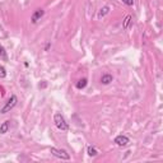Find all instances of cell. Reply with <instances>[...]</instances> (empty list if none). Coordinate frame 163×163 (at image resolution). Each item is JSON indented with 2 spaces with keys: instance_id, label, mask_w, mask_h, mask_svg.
Wrapping results in <instances>:
<instances>
[{
  "instance_id": "6da1fadb",
  "label": "cell",
  "mask_w": 163,
  "mask_h": 163,
  "mask_svg": "<svg viewBox=\"0 0 163 163\" xmlns=\"http://www.w3.org/2000/svg\"><path fill=\"white\" fill-rule=\"evenodd\" d=\"M54 121H55V125L57 129H60V130H68L69 129V125H68V122L65 121V118L64 116L61 114H55V116H54Z\"/></svg>"
},
{
  "instance_id": "7a4b0ae2",
  "label": "cell",
  "mask_w": 163,
  "mask_h": 163,
  "mask_svg": "<svg viewBox=\"0 0 163 163\" xmlns=\"http://www.w3.org/2000/svg\"><path fill=\"white\" fill-rule=\"evenodd\" d=\"M17 102H18V98H17V96H10V98L8 99V102L5 103V106L0 110V112L1 114H7V112H9L10 110H13L16 107Z\"/></svg>"
},
{
  "instance_id": "3957f363",
  "label": "cell",
  "mask_w": 163,
  "mask_h": 163,
  "mask_svg": "<svg viewBox=\"0 0 163 163\" xmlns=\"http://www.w3.org/2000/svg\"><path fill=\"white\" fill-rule=\"evenodd\" d=\"M52 156L57 157V158H61V159H70V154L66 152L65 149H57V148H51L50 149Z\"/></svg>"
},
{
  "instance_id": "277c9868",
  "label": "cell",
  "mask_w": 163,
  "mask_h": 163,
  "mask_svg": "<svg viewBox=\"0 0 163 163\" xmlns=\"http://www.w3.org/2000/svg\"><path fill=\"white\" fill-rule=\"evenodd\" d=\"M129 138L126 135H118L115 138V143H116L118 147H125V145L129 144Z\"/></svg>"
},
{
  "instance_id": "5b68a950",
  "label": "cell",
  "mask_w": 163,
  "mask_h": 163,
  "mask_svg": "<svg viewBox=\"0 0 163 163\" xmlns=\"http://www.w3.org/2000/svg\"><path fill=\"white\" fill-rule=\"evenodd\" d=\"M43 14H45V10H43V9H37L33 14H32V18H31L32 23H37L38 20L43 17Z\"/></svg>"
},
{
  "instance_id": "8992f818",
  "label": "cell",
  "mask_w": 163,
  "mask_h": 163,
  "mask_svg": "<svg viewBox=\"0 0 163 163\" xmlns=\"http://www.w3.org/2000/svg\"><path fill=\"white\" fill-rule=\"evenodd\" d=\"M112 80H114V76L111 74H103L102 78H101V83L102 84H110Z\"/></svg>"
},
{
  "instance_id": "52a82bcc",
  "label": "cell",
  "mask_w": 163,
  "mask_h": 163,
  "mask_svg": "<svg viewBox=\"0 0 163 163\" xmlns=\"http://www.w3.org/2000/svg\"><path fill=\"white\" fill-rule=\"evenodd\" d=\"M9 130V121H4V122L0 125V134H5Z\"/></svg>"
},
{
  "instance_id": "ba28073f",
  "label": "cell",
  "mask_w": 163,
  "mask_h": 163,
  "mask_svg": "<svg viewBox=\"0 0 163 163\" xmlns=\"http://www.w3.org/2000/svg\"><path fill=\"white\" fill-rule=\"evenodd\" d=\"M110 13V7L108 5H105L103 8H101L99 11H98V17L99 18H102V17H105L106 14H108Z\"/></svg>"
},
{
  "instance_id": "9c48e42d",
  "label": "cell",
  "mask_w": 163,
  "mask_h": 163,
  "mask_svg": "<svg viewBox=\"0 0 163 163\" xmlns=\"http://www.w3.org/2000/svg\"><path fill=\"white\" fill-rule=\"evenodd\" d=\"M87 84H88L87 78H83L80 80H78V83H76V88H78V89H83V88L87 87Z\"/></svg>"
},
{
  "instance_id": "30bf717a",
  "label": "cell",
  "mask_w": 163,
  "mask_h": 163,
  "mask_svg": "<svg viewBox=\"0 0 163 163\" xmlns=\"http://www.w3.org/2000/svg\"><path fill=\"white\" fill-rule=\"evenodd\" d=\"M87 153H88V156L89 157H96L97 154H98V152H97V149L94 147H88Z\"/></svg>"
},
{
  "instance_id": "8fae6325",
  "label": "cell",
  "mask_w": 163,
  "mask_h": 163,
  "mask_svg": "<svg viewBox=\"0 0 163 163\" xmlns=\"http://www.w3.org/2000/svg\"><path fill=\"white\" fill-rule=\"evenodd\" d=\"M133 22V18H131V16H127L125 20H124V24H122V28L124 29H127L129 28V26H130V23Z\"/></svg>"
},
{
  "instance_id": "7c38bea8",
  "label": "cell",
  "mask_w": 163,
  "mask_h": 163,
  "mask_svg": "<svg viewBox=\"0 0 163 163\" xmlns=\"http://www.w3.org/2000/svg\"><path fill=\"white\" fill-rule=\"evenodd\" d=\"M0 56H1L4 60H8V56H7V51H5V49L0 45Z\"/></svg>"
},
{
  "instance_id": "4fadbf2b",
  "label": "cell",
  "mask_w": 163,
  "mask_h": 163,
  "mask_svg": "<svg viewBox=\"0 0 163 163\" xmlns=\"http://www.w3.org/2000/svg\"><path fill=\"white\" fill-rule=\"evenodd\" d=\"M7 76V72H5V68L4 66H0V78H5Z\"/></svg>"
},
{
  "instance_id": "5bb4252c",
  "label": "cell",
  "mask_w": 163,
  "mask_h": 163,
  "mask_svg": "<svg viewBox=\"0 0 163 163\" xmlns=\"http://www.w3.org/2000/svg\"><path fill=\"white\" fill-rule=\"evenodd\" d=\"M122 3L126 5H133L134 4V0H122Z\"/></svg>"
},
{
  "instance_id": "9a60e30c",
  "label": "cell",
  "mask_w": 163,
  "mask_h": 163,
  "mask_svg": "<svg viewBox=\"0 0 163 163\" xmlns=\"http://www.w3.org/2000/svg\"><path fill=\"white\" fill-rule=\"evenodd\" d=\"M46 87V83H42V84H40V88H45Z\"/></svg>"
}]
</instances>
